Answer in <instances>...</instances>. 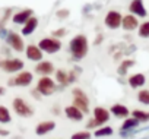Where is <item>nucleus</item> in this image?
I'll return each mask as SVG.
<instances>
[{"instance_id": "obj_16", "label": "nucleus", "mask_w": 149, "mask_h": 139, "mask_svg": "<svg viewBox=\"0 0 149 139\" xmlns=\"http://www.w3.org/2000/svg\"><path fill=\"white\" fill-rule=\"evenodd\" d=\"M121 27L126 31H134L136 28H139V21L134 15H126V16H123Z\"/></svg>"}, {"instance_id": "obj_25", "label": "nucleus", "mask_w": 149, "mask_h": 139, "mask_svg": "<svg viewBox=\"0 0 149 139\" xmlns=\"http://www.w3.org/2000/svg\"><path fill=\"white\" fill-rule=\"evenodd\" d=\"M56 81L58 82V85L67 87L69 85V73L64 72V71H57L56 72Z\"/></svg>"}, {"instance_id": "obj_23", "label": "nucleus", "mask_w": 149, "mask_h": 139, "mask_svg": "<svg viewBox=\"0 0 149 139\" xmlns=\"http://www.w3.org/2000/svg\"><path fill=\"white\" fill-rule=\"evenodd\" d=\"M132 117L136 119L139 123H146L149 122V111H143V110H133L132 111Z\"/></svg>"}, {"instance_id": "obj_24", "label": "nucleus", "mask_w": 149, "mask_h": 139, "mask_svg": "<svg viewBox=\"0 0 149 139\" xmlns=\"http://www.w3.org/2000/svg\"><path fill=\"white\" fill-rule=\"evenodd\" d=\"M10 120H12V117H10L9 108L5 107V105H0V123L8 124V123H10Z\"/></svg>"}, {"instance_id": "obj_2", "label": "nucleus", "mask_w": 149, "mask_h": 139, "mask_svg": "<svg viewBox=\"0 0 149 139\" xmlns=\"http://www.w3.org/2000/svg\"><path fill=\"white\" fill-rule=\"evenodd\" d=\"M72 94H73V105L79 108L84 114L89 113V100H88L86 94L81 88H74L72 91Z\"/></svg>"}, {"instance_id": "obj_22", "label": "nucleus", "mask_w": 149, "mask_h": 139, "mask_svg": "<svg viewBox=\"0 0 149 139\" xmlns=\"http://www.w3.org/2000/svg\"><path fill=\"white\" fill-rule=\"evenodd\" d=\"M132 66H134V60H132V59L123 60V61H121V64H120V66H118V69H117V73H118L120 76L127 75V71H129V69H130Z\"/></svg>"}, {"instance_id": "obj_32", "label": "nucleus", "mask_w": 149, "mask_h": 139, "mask_svg": "<svg viewBox=\"0 0 149 139\" xmlns=\"http://www.w3.org/2000/svg\"><path fill=\"white\" fill-rule=\"evenodd\" d=\"M74 81H76V75H74V72H69V84H72Z\"/></svg>"}, {"instance_id": "obj_18", "label": "nucleus", "mask_w": 149, "mask_h": 139, "mask_svg": "<svg viewBox=\"0 0 149 139\" xmlns=\"http://www.w3.org/2000/svg\"><path fill=\"white\" fill-rule=\"evenodd\" d=\"M146 84V76L143 73H134L129 78V85L130 88L133 89H137V88H142L143 85Z\"/></svg>"}, {"instance_id": "obj_9", "label": "nucleus", "mask_w": 149, "mask_h": 139, "mask_svg": "<svg viewBox=\"0 0 149 139\" xmlns=\"http://www.w3.org/2000/svg\"><path fill=\"white\" fill-rule=\"evenodd\" d=\"M129 10H130L132 15L139 16V18H145L148 15V12L145 9V5H143V0H132V3L129 6Z\"/></svg>"}, {"instance_id": "obj_12", "label": "nucleus", "mask_w": 149, "mask_h": 139, "mask_svg": "<svg viewBox=\"0 0 149 139\" xmlns=\"http://www.w3.org/2000/svg\"><path fill=\"white\" fill-rule=\"evenodd\" d=\"M8 43L15 51H24V40L16 32H10L8 35Z\"/></svg>"}, {"instance_id": "obj_34", "label": "nucleus", "mask_w": 149, "mask_h": 139, "mask_svg": "<svg viewBox=\"0 0 149 139\" xmlns=\"http://www.w3.org/2000/svg\"><path fill=\"white\" fill-rule=\"evenodd\" d=\"M5 92H6V89H5L3 87H0V97H2V95H5Z\"/></svg>"}, {"instance_id": "obj_29", "label": "nucleus", "mask_w": 149, "mask_h": 139, "mask_svg": "<svg viewBox=\"0 0 149 139\" xmlns=\"http://www.w3.org/2000/svg\"><path fill=\"white\" fill-rule=\"evenodd\" d=\"M91 138H92L91 132H88V130H81V132H76L74 135H72L70 139H91Z\"/></svg>"}, {"instance_id": "obj_28", "label": "nucleus", "mask_w": 149, "mask_h": 139, "mask_svg": "<svg viewBox=\"0 0 149 139\" xmlns=\"http://www.w3.org/2000/svg\"><path fill=\"white\" fill-rule=\"evenodd\" d=\"M139 37L149 38V21H146V22L139 25Z\"/></svg>"}, {"instance_id": "obj_4", "label": "nucleus", "mask_w": 149, "mask_h": 139, "mask_svg": "<svg viewBox=\"0 0 149 139\" xmlns=\"http://www.w3.org/2000/svg\"><path fill=\"white\" fill-rule=\"evenodd\" d=\"M13 110H15V113L18 114V116H21V117H31L32 114H34V108L26 103V101H24V98H15L13 100Z\"/></svg>"}, {"instance_id": "obj_21", "label": "nucleus", "mask_w": 149, "mask_h": 139, "mask_svg": "<svg viewBox=\"0 0 149 139\" xmlns=\"http://www.w3.org/2000/svg\"><path fill=\"white\" fill-rule=\"evenodd\" d=\"M140 123L136 120V119H133V117H127V119H124V122H123V124H121V132H132V130H134L137 126H139Z\"/></svg>"}, {"instance_id": "obj_17", "label": "nucleus", "mask_w": 149, "mask_h": 139, "mask_svg": "<svg viewBox=\"0 0 149 139\" xmlns=\"http://www.w3.org/2000/svg\"><path fill=\"white\" fill-rule=\"evenodd\" d=\"M25 53H26V57L29 60H32V61H41L42 60V51L40 50L38 45H34V44L28 45Z\"/></svg>"}, {"instance_id": "obj_14", "label": "nucleus", "mask_w": 149, "mask_h": 139, "mask_svg": "<svg viewBox=\"0 0 149 139\" xmlns=\"http://www.w3.org/2000/svg\"><path fill=\"white\" fill-rule=\"evenodd\" d=\"M110 114H113V116H116V117H118V119H127L129 114H130V111H129V108H127L126 105L117 103V104H113V105H111Z\"/></svg>"}, {"instance_id": "obj_20", "label": "nucleus", "mask_w": 149, "mask_h": 139, "mask_svg": "<svg viewBox=\"0 0 149 139\" xmlns=\"http://www.w3.org/2000/svg\"><path fill=\"white\" fill-rule=\"evenodd\" d=\"M37 25H38V19L37 18H29L28 21H26V24H24V28H22V34L24 35H29V34H32L34 31H35V28H37Z\"/></svg>"}, {"instance_id": "obj_3", "label": "nucleus", "mask_w": 149, "mask_h": 139, "mask_svg": "<svg viewBox=\"0 0 149 139\" xmlns=\"http://www.w3.org/2000/svg\"><path fill=\"white\" fill-rule=\"evenodd\" d=\"M56 89H57V85H56V82L50 76H41L40 78V81L37 84V91L41 95H44V97L51 95Z\"/></svg>"}, {"instance_id": "obj_15", "label": "nucleus", "mask_w": 149, "mask_h": 139, "mask_svg": "<svg viewBox=\"0 0 149 139\" xmlns=\"http://www.w3.org/2000/svg\"><path fill=\"white\" fill-rule=\"evenodd\" d=\"M54 127H56V123H54L53 120L41 122V123H38V126L35 127V133H37L38 136H44V135H47V133L53 132V130H54Z\"/></svg>"}, {"instance_id": "obj_31", "label": "nucleus", "mask_w": 149, "mask_h": 139, "mask_svg": "<svg viewBox=\"0 0 149 139\" xmlns=\"http://www.w3.org/2000/svg\"><path fill=\"white\" fill-rule=\"evenodd\" d=\"M64 34H66V31H64V29H57V31H54V32H53V35H54V37H63Z\"/></svg>"}, {"instance_id": "obj_26", "label": "nucleus", "mask_w": 149, "mask_h": 139, "mask_svg": "<svg viewBox=\"0 0 149 139\" xmlns=\"http://www.w3.org/2000/svg\"><path fill=\"white\" fill-rule=\"evenodd\" d=\"M113 127H110V126H101V127H98L95 132H94V136H97V138H102V136H111L113 135Z\"/></svg>"}, {"instance_id": "obj_19", "label": "nucleus", "mask_w": 149, "mask_h": 139, "mask_svg": "<svg viewBox=\"0 0 149 139\" xmlns=\"http://www.w3.org/2000/svg\"><path fill=\"white\" fill-rule=\"evenodd\" d=\"M29 18H32V10L31 9H25V10H21L16 15H13V22L24 25V24H26V21Z\"/></svg>"}, {"instance_id": "obj_10", "label": "nucleus", "mask_w": 149, "mask_h": 139, "mask_svg": "<svg viewBox=\"0 0 149 139\" xmlns=\"http://www.w3.org/2000/svg\"><path fill=\"white\" fill-rule=\"evenodd\" d=\"M94 120L101 127L102 124H105L110 120V111L105 110V108H102V107H95L94 108Z\"/></svg>"}, {"instance_id": "obj_11", "label": "nucleus", "mask_w": 149, "mask_h": 139, "mask_svg": "<svg viewBox=\"0 0 149 139\" xmlns=\"http://www.w3.org/2000/svg\"><path fill=\"white\" fill-rule=\"evenodd\" d=\"M64 114H66V117H67L69 120H72V122H81V120H84V116H85L79 108H76L74 105H67V107H64Z\"/></svg>"}, {"instance_id": "obj_1", "label": "nucleus", "mask_w": 149, "mask_h": 139, "mask_svg": "<svg viewBox=\"0 0 149 139\" xmlns=\"http://www.w3.org/2000/svg\"><path fill=\"white\" fill-rule=\"evenodd\" d=\"M69 51L72 53V56L76 60L84 59L88 53V40H86V37L85 35H76L69 44Z\"/></svg>"}, {"instance_id": "obj_27", "label": "nucleus", "mask_w": 149, "mask_h": 139, "mask_svg": "<svg viewBox=\"0 0 149 139\" xmlns=\"http://www.w3.org/2000/svg\"><path fill=\"white\" fill-rule=\"evenodd\" d=\"M137 101L143 105H149V89H140L137 92Z\"/></svg>"}, {"instance_id": "obj_7", "label": "nucleus", "mask_w": 149, "mask_h": 139, "mask_svg": "<svg viewBox=\"0 0 149 139\" xmlns=\"http://www.w3.org/2000/svg\"><path fill=\"white\" fill-rule=\"evenodd\" d=\"M0 67L8 73H16L24 69V61L21 59H6L0 61Z\"/></svg>"}, {"instance_id": "obj_8", "label": "nucleus", "mask_w": 149, "mask_h": 139, "mask_svg": "<svg viewBox=\"0 0 149 139\" xmlns=\"http://www.w3.org/2000/svg\"><path fill=\"white\" fill-rule=\"evenodd\" d=\"M121 21H123V16L120 12L117 10H110L107 15H105V25L110 28V29H117L118 27H121Z\"/></svg>"}, {"instance_id": "obj_35", "label": "nucleus", "mask_w": 149, "mask_h": 139, "mask_svg": "<svg viewBox=\"0 0 149 139\" xmlns=\"http://www.w3.org/2000/svg\"><path fill=\"white\" fill-rule=\"evenodd\" d=\"M0 135H3V136H8V135H9V132H8V130H0Z\"/></svg>"}, {"instance_id": "obj_6", "label": "nucleus", "mask_w": 149, "mask_h": 139, "mask_svg": "<svg viewBox=\"0 0 149 139\" xmlns=\"http://www.w3.org/2000/svg\"><path fill=\"white\" fill-rule=\"evenodd\" d=\"M32 79H34L32 73L28 72V71H24V72L18 73L16 78L9 79V81H8V85H9V87H24V88H25V87H29V85L32 84Z\"/></svg>"}, {"instance_id": "obj_30", "label": "nucleus", "mask_w": 149, "mask_h": 139, "mask_svg": "<svg viewBox=\"0 0 149 139\" xmlns=\"http://www.w3.org/2000/svg\"><path fill=\"white\" fill-rule=\"evenodd\" d=\"M92 127H94V129H95V127L98 129V124H97V122H95L94 119H91V120L88 122V129H92Z\"/></svg>"}, {"instance_id": "obj_33", "label": "nucleus", "mask_w": 149, "mask_h": 139, "mask_svg": "<svg viewBox=\"0 0 149 139\" xmlns=\"http://www.w3.org/2000/svg\"><path fill=\"white\" fill-rule=\"evenodd\" d=\"M67 13H69L67 10H60V12H57V16H58V18H66Z\"/></svg>"}, {"instance_id": "obj_13", "label": "nucleus", "mask_w": 149, "mask_h": 139, "mask_svg": "<svg viewBox=\"0 0 149 139\" xmlns=\"http://www.w3.org/2000/svg\"><path fill=\"white\" fill-rule=\"evenodd\" d=\"M35 72L41 76H50L54 72V66L51 61H40L35 66Z\"/></svg>"}, {"instance_id": "obj_5", "label": "nucleus", "mask_w": 149, "mask_h": 139, "mask_svg": "<svg viewBox=\"0 0 149 139\" xmlns=\"http://www.w3.org/2000/svg\"><path fill=\"white\" fill-rule=\"evenodd\" d=\"M40 50L44 51V53H48V54H54L57 53L60 48H61V43L60 40L57 38H42L38 44Z\"/></svg>"}]
</instances>
